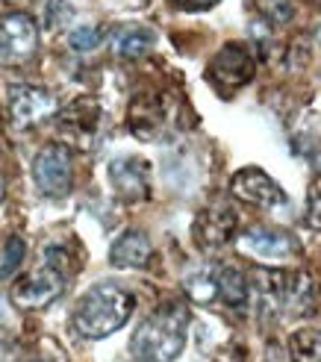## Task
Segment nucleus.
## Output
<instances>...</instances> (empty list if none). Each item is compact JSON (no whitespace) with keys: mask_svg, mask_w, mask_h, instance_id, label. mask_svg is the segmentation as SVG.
<instances>
[{"mask_svg":"<svg viewBox=\"0 0 321 362\" xmlns=\"http://www.w3.org/2000/svg\"><path fill=\"white\" fill-rule=\"evenodd\" d=\"M163 118H165V110L156 98H136L133 110H130V127H133L136 136L153 139L156 130L163 127Z\"/></svg>","mask_w":321,"mask_h":362,"instance_id":"2eb2a0df","label":"nucleus"},{"mask_svg":"<svg viewBox=\"0 0 321 362\" xmlns=\"http://www.w3.org/2000/svg\"><path fill=\"white\" fill-rule=\"evenodd\" d=\"M133 310H136L133 292L115 283H98L77 300L71 324H74V330L83 339H106L130 321Z\"/></svg>","mask_w":321,"mask_h":362,"instance_id":"f257e3e1","label":"nucleus"},{"mask_svg":"<svg viewBox=\"0 0 321 362\" xmlns=\"http://www.w3.org/2000/svg\"><path fill=\"white\" fill-rule=\"evenodd\" d=\"M310 221L315 227L321 224V192H313V197H310Z\"/></svg>","mask_w":321,"mask_h":362,"instance_id":"4be33fe9","label":"nucleus"},{"mask_svg":"<svg viewBox=\"0 0 321 362\" xmlns=\"http://www.w3.org/2000/svg\"><path fill=\"white\" fill-rule=\"evenodd\" d=\"M0 315H4V298H0Z\"/></svg>","mask_w":321,"mask_h":362,"instance_id":"b1692460","label":"nucleus"},{"mask_svg":"<svg viewBox=\"0 0 321 362\" xmlns=\"http://www.w3.org/2000/svg\"><path fill=\"white\" fill-rule=\"evenodd\" d=\"M156 45V33L148 27H121L112 35V50L121 59H139Z\"/></svg>","mask_w":321,"mask_h":362,"instance_id":"4468645a","label":"nucleus"},{"mask_svg":"<svg viewBox=\"0 0 321 362\" xmlns=\"http://www.w3.org/2000/svg\"><path fill=\"white\" fill-rule=\"evenodd\" d=\"M39 50V27L27 12L0 15V65H24Z\"/></svg>","mask_w":321,"mask_h":362,"instance_id":"20e7f679","label":"nucleus"},{"mask_svg":"<svg viewBox=\"0 0 321 362\" xmlns=\"http://www.w3.org/2000/svg\"><path fill=\"white\" fill-rule=\"evenodd\" d=\"M57 112H59V103L45 88H35V86L9 88V118L18 130H30L35 124H45Z\"/></svg>","mask_w":321,"mask_h":362,"instance_id":"0eeeda50","label":"nucleus"},{"mask_svg":"<svg viewBox=\"0 0 321 362\" xmlns=\"http://www.w3.org/2000/svg\"><path fill=\"white\" fill-rule=\"evenodd\" d=\"M180 9H186V12H201V9H209V6H216L218 0H174Z\"/></svg>","mask_w":321,"mask_h":362,"instance_id":"412c9836","label":"nucleus"},{"mask_svg":"<svg viewBox=\"0 0 321 362\" xmlns=\"http://www.w3.org/2000/svg\"><path fill=\"white\" fill-rule=\"evenodd\" d=\"M236 227H239L236 209L230 204H224V201H216V204H209L204 212H198V221H194V239H198L201 247L216 250V247L227 245L236 236Z\"/></svg>","mask_w":321,"mask_h":362,"instance_id":"9d476101","label":"nucleus"},{"mask_svg":"<svg viewBox=\"0 0 321 362\" xmlns=\"http://www.w3.org/2000/svg\"><path fill=\"white\" fill-rule=\"evenodd\" d=\"M110 180L121 201H148L151 194V165L139 156H124L110 162Z\"/></svg>","mask_w":321,"mask_h":362,"instance_id":"9b49d317","label":"nucleus"},{"mask_svg":"<svg viewBox=\"0 0 321 362\" xmlns=\"http://www.w3.org/2000/svg\"><path fill=\"white\" fill-rule=\"evenodd\" d=\"M251 4L259 9L262 18H269L272 24H289L295 18L292 0H251Z\"/></svg>","mask_w":321,"mask_h":362,"instance_id":"6ab92c4d","label":"nucleus"},{"mask_svg":"<svg viewBox=\"0 0 321 362\" xmlns=\"http://www.w3.org/2000/svg\"><path fill=\"white\" fill-rule=\"evenodd\" d=\"M100 42H103V33H100V27H77L74 33L68 35V45L74 47V50H80V53L95 50Z\"/></svg>","mask_w":321,"mask_h":362,"instance_id":"aec40b11","label":"nucleus"},{"mask_svg":"<svg viewBox=\"0 0 321 362\" xmlns=\"http://www.w3.org/2000/svg\"><path fill=\"white\" fill-rule=\"evenodd\" d=\"M189 310L180 300H168L139 324L133 354L141 362H174L186 348Z\"/></svg>","mask_w":321,"mask_h":362,"instance_id":"f03ea898","label":"nucleus"},{"mask_svg":"<svg viewBox=\"0 0 321 362\" xmlns=\"http://www.w3.org/2000/svg\"><path fill=\"white\" fill-rule=\"evenodd\" d=\"M206 74H209V83L224 95H233L236 88L247 86L254 80V57H251V50H247V45H242V42L224 45L216 57H212Z\"/></svg>","mask_w":321,"mask_h":362,"instance_id":"39448f33","label":"nucleus"},{"mask_svg":"<svg viewBox=\"0 0 321 362\" xmlns=\"http://www.w3.org/2000/svg\"><path fill=\"white\" fill-rule=\"evenodd\" d=\"M186 292H189L192 300H198V303H212L218 298V292H216V274H212V271H198V274L186 277Z\"/></svg>","mask_w":321,"mask_h":362,"instance_id":"f3484780","label":"nucleus"},{"mask_svg":"<svg viewBox=\"0 0 321 362\" xmlns=\"http://www.w3.org/2000/svg\"><path fill=\"white\" fill-rule=\"evenodd\" d=\"M153 245L141 230H127L112 242L110 247V262L115 268H145L151 262Z\"/></svg>","mask_w":321,"mask_h":362,"instance_id":"f8f14e48","label":"nucleus"},{"mask_svg":"<svg viewBox=\"0 0 321 362\" xmlns=\"http://www.w3.org/2000/svg\"><path fill=\"white\" fill-rule=\"evenodd\" d=\"M242 250L265 262H289L298 257V239L280 227H251L239 239Z\"/></svg>","mask_w":321,"mask_h":362,"instance_id":"1a4fd4ad","label":"nucleus"},{"mask_svg":"<svg viewBox=\"0 0 321 362\" xmlns=\"http://www.w3.org/2000/svg\"><path fill=\"white\" fill-rule=\"evenodd\" d=\"M33 180L45 194L62 197L74 186V156L65 144H47L33 162Z\"/></svg>","mask_w":321,"mask_h":362,"instance_id":"423d86ee","label":"nucleus"},{"mask_svg":"<svg viewBox=\"0 0 321 362\" xmlns=\"http://www.w3.org/2000/svg\"><path fill=\"white\" fill-rule=\"evenodd\" d=\"M292 362H321V330H295L289 336Z\"/></svg>","mask_w":321,"mask_h":362,"instance_id":"dca6fc26","label":"nucleus"},{"mask_svg":"<svg viewBox=\"0 0 321 362\" xmlns=\"http://www.w3.org/2000/svg\"><path fill=\"white\" fill-rule=\"evenodd\" d=\"M0 201H4V177H0Z\"/></svg>","mask_w":321,"mask_h":362,"instance_id":"5701e85b","label":"nucleus"},{"mask_svg":"<svg viewBox=\"0 0 321 362\" xmlns=\"http://www.w3.org/2000/svg\"><path fill=\"white\" fill-rule=\"evenodd\" d=\"M24 257H27V245H24V239H18V236L6 239L4 253H0V280H9L15 271L21 268Z\"/></svg>","mask_w":321,"mask_h":362,"instance_id":"a211bd4d","label":"nucleus"},{"mask_svg":"<svg viewBox=\"0 0 321 362\" xmlns=\"http://www.w3.org/2000/svg\"><path fill=\"white\" fill-rule=\"evenodd\" d=\"M230 192H233V197H239V201H245L247 206H257V209H277L286 204V192L262 168L236 171L233 180H230Z\"/></svg>","mask_w":321,"mask_h":362,"instance_id":"6e6552de","label":"nucleus"},{"mask_svg":"<svg viewBox=\"0 0 321 362\" xmlns=\"http://www.w3.org/2000/svg\"><path fill=\"white\" fill-rule=\"evenodd\" d=\"M212 274H216L218 298L230 306V310H245L247 300H251V283H247V277L242 274V271L233 268V265H218Z\"/></svg>","mask_w":321,"mask_h":362,"instance_id":"ddd939ff","label":"nucleus"},{"mask_svg":"<svg viewBox=\"0 0 321 362\" xmlns=\"http://www.w3.org/2000/svg\"><path fill=\"white\" fill-rule=\"evenodd\" d=\"M65 288V250L47 247L45 262L24 274L12 286V300L18 310H45L47 303H53Z\"/></svg>","mask_w":321,"mask_h":362,"instance_id":"7ed1b4c3","label":"nucleus"}]
</instances>
